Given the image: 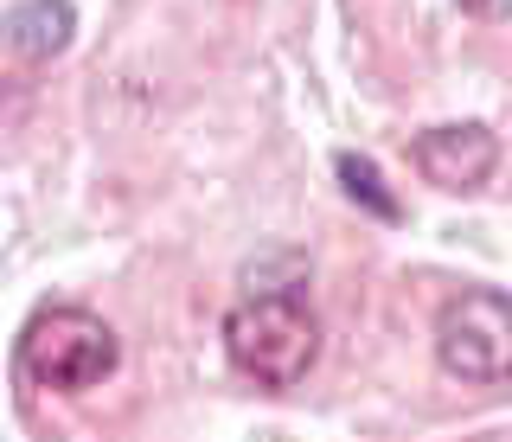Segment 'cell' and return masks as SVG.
I'll return each instance as SVG.
<instances>
[{
    "label": "cell",
    "mask_w": 512,
    "mask_h": 442,
    "mask_svg": "<svg viewBox=\"0 0 512 442\" xmlns=\"http://www.w3.org/2000/svg\"><path fill=\"white\" fill-rule=\"evenodd\" d=\"M224 353L231 366L263 391H288L308 378V366L320 359V321L301 295L288 289H263L244 295L231 314H224Z\"/></svg>",
    "instance_id": "6da1fadb"
},
{
    "label": "cell",
    "mask_w": 512,
    "mask_h": 442,
    "mask_svg": "<svg viewBox=\"0 0 512 442\" xmlns=\"http://www.w3.org/2000/svg\"><path fill=\"white\" fill-rule=\"evenodd\" d=\"M122 366L116 327L90 308H39L20 334V378L39 391H96L109 372Z\"/></svg>",
    "instance_id": "7a4b0ae2"
},
{
    "label": "cell",
    "mask_w": 512,
    "mask_h": 442,
    "mask_svg": "<svg viewBox=\"0 0 512 442\" xmlns=\"http://www.w3.org/2000/svg\"><path fill=\"white\" fill-rule=\"evenodd\" d=\"M436 359L448 378L480 391L512 385V295L500 289H461L436 314Z\"/></svg>",
    "instance_id": "3957f363"
},
{
    "label": "cell",
    "mask_w": 512,
    "mask_h": 442,
    "mask_svg": "<svg viewBox=\"0 0 512 442\" xmlns=\"http://www.w3.org/2000/svg\"><path fill=\"white\" fill-rule=\"evenodd\" d=\"M416 173L442 193H480L500 167V135L487 122H442V129L416 135Z\"/></svg>",
    "instance_id": "277c9868"
},
{
    "label": "cell",
    "mask_w": 512,
    "mask_h": 442,
    "mask_svg": "<svg viewBox=\"0 0 512 442\" xmlns=\"http://www.w3.org/2000/svg\"><path fill=\"white\" fill-rule=\"evenodd\" d=\"M77 33V13L71 0H26V7L7 13V45L20 58H58Z\"/></svg>",
    "instance_id": "5b68a950"
},
{
    "label": "cell",
    "mask_w": 512,
    "mask_h": 442,
    "mask_svg": "<svg viewBox=\"0 0 512 442\" xmlns=\"http://www.w3.org/2000/svg\"><path fill=\"white\" fill-rule=\"evenodd\" d=\"M333 173H340L346 180V193L359 199V205H372V212L384 218V225H397V218H404V205H397L391 193H384V173L365 161V154H340V161H333Z\"/></svg>",
    "instance_id": "8992f818"
},
{
    "label": "cell",
    "mask_w": 512,
    "mask_h": 442,
    "mask_svg": "<svg viewBox=\"0 0 512 442\" xmlns=\"http://www.w3.org/2000/svg\"><path fill=\"white\" fill-rule=\"evenodd\" d=\"M474 20H512V0H461Z\"/></svg>",
    "instance_id": "52a82bcc"
}]
</instances>
